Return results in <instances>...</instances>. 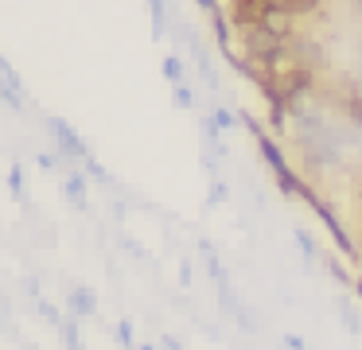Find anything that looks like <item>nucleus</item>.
Here are the masks:
<instances>
[{"label":"nucleus","mask_w":362,"mask_h":350,"mask_svg":"<svg viewBox=\"0 0 362 350\" xmlns=\"http://www.w3.org/2000/svg\"><path fill=\"white\" fill-rule=\"evenodd\" d=\"M242 124H245V129L253 132V140H257V152L265 156L269 171H273V175H276V187H281V191L288 194V199H300V202H304L312 187H308L304 179L296 175V168H292V163L284 160V152H281V148H276V140L269 136L265 129H261V124H257V117H253V113H242Z\"/></svg>","instance_id":"1"},{"label":"nucleus","mask_w":362,"mask_h":350,"mask_svg":"<svg viewBox=\"0 0 362 350\" xmlns=\"http://www.w3.org/2000/svg\"><path fill=\"white\" fill-rule=\"evenodd\" d=\"M47 129H51V136H55V144H59V156H66V160H90V148H86V140L78 136V132L71 129V124L63 121V117H47Z\"/></svg>","instance_id":"2"},{"label":"nucleus","mask_w":362,"mask_h":350,"mask_svg":"<svg viewBox=\"0 0 362 350\" xmlns=\"http://www.w3.org/2000/svg\"><path fill=\"white\" fill-rule=\"evenodd\" d=\"M261 28H265L273 39H281V43H288V39L296 35V16H292L284 4H276V0H273V4H269V12L261 16Z\"/></svg>","instance_id":"3"},{"label":"nucleus","mask_w":362,"mask_h":350,"mask_svg":"<svg viewBox=\"0 0 362 350\" xmlns=\"http://www.w3.org/2000/svg\"><path fill=\"white\" fill-rule=\"evenodd\" d=\"M269 4H273V0H230V23H234L238 31L257 28L261 16L269 12Z\"/></svg>","instance_id":"4"},{"label":"nucleus","mask_w":362,"mask_h":350,"mask_svg":"<svg viewBox=\"0 0 362 350\" xmlns=\"http://www.w3.org/2000/svg\"><path fill=\"white\" fill-rule=\"evenodd\" d=\"M66 303H71V315H74V319H94V315H98V296L90 292L86 284L71 288V296H66Z\"/></svg>","instance_id":"5"},{"label":"nucleus","mask_w":362,"mask_h":350,"mask_svg":"<svg viewBox=\"0 0 362 350\" xmlns=\"http://www.w3.org/2000/svg\"><path fill=\"white\" fill-rule=\"evenodd\" d=\"M63 187H66V199H71V206H78V210L90 206V202H86V175H82V171H71Z\"/></svg>","instance_id":"6"},{"label":"nucleus","mask_w":362,"mask_h":350,"mask_svg":"<svg viewBox=\"0 0 362 350\" xmlns=\"http://www.w3.org/2000/svg\"><path fill=\"white\" fill-rule=\"evenodd\" d=\"M339 323H343V331H351V334H358L362 331V315H358V308H354L351 300H346V296H339Z\"/></svg>","instance_id":"7"},{"label":"nucleus","mask_w":362,"mask_h":350,"mask_svg":"<svg viewBox=\"0 0 362 350\" xmlns=\"http://www.w3.org/2000/svg\"><path fill=\"white\" fill-rule=\"evenodd\" d=\"M292 238H296V245H300V253H304V261H308V264H312L315 257H323V253H320V245L312 241V233H308V230H300V226H296V230H292Z\"/></svg>","instance_id":"8"},{"label":"nucleus","mask_w":362,"mask_h":350,"mask_svg":"<svg viewBox=\"0 0 362 350\" xmlns=\"http://www.w3.org/2000/svg\"><path fill=\"white\" fill-rule=\"evenodd\" d=\"M211 117H214V124H218V129H222V132H234V129H238V124H242V117H238V113H234V109H226V105H218V109H214V113H211Z\"/></svg>","instance_id":"9"},{"label":"nucleus","mask_w":362,"mask_h":350,"mask_svg":"<svg viewBox=\"0 0 362 350\" xmlns=\"http://www.w3.org/2000/svg\"><path fill=\"white\" fill-rule=\"evenodd\" d=\"M0 101H4L12 113H20V109H24V101H20V86L4 82V78H0Z\"/></svg>","instance_id":"10"},{"label":"nucleus","mask_w":362,"mask_h":350,"mask_svg":"<svg viewBox=\"0 0 362 350\" xmlns=\"http://www.w3.org/2000/svg\"><path fill=\"white\" fill-rule=\"evenodd\" d=\"M276 4H284V8H288V12L300 20V16H312L315 8H320V0H276Z\"/></svg>","instance_id":"11"},{"label":"nucleus","mask_w":362,"mask_h":350,"mask_svg":"<svg viewBox=\"0 0 362 350\" xmlns=\"http://www.w3.org/2000/svg\"><path fill=\"white\" fill-rule=\"evenodd\" d=\"M172 98H175V105H180V109H195V93H191L187 82L172 86Z\"/></svg>","instance_id":"12"},{"label":"nucleus","mask_w":362,"mask_h":350,"mask_svg":"<svg viewBox=\"0 0 362 350\" xmlns=\"http://www.w3.org/2000/svg\"><path fill=\"white\" fill-rule=\"evenodd\" d=\"M164 78H168L172 86H180V82H183V62L175 59V54H168V59H164Z\"/></svg>","instance_id":"13"},{"label":"nucleus","mask_w":362,"mask_h":350,"mask_svg":"<svg viewBox=\"0 0 362 350\" xmlns=\"http://www.w3.org/2000/svg\"><path fill=\"white\" fill-rule=\"evenodd\" d=\"M8 187H12V199L24 202V171H20V163H12V168H8Z\"/></svg>","instance_id":"14"},{"label":"nucleus","mask_w":362,"mask_h":350,"mask_svg":"<svg viewBox=\"0 0 362 350\" xmlns=\"http://www.w3.org/2000/svg\"><path fill=\"white\" fill-rule=\"evenodd\" d=\"M234 319H238V327H242L245 334H253V331H257V323H253V311H250V303H238Z\"/></svg>","instance_id":"15"},{"label":"nucleus","mask_w":362,"mask_h":350,"mask_svg":"<svg viewBox=\"0 0 362 350\" xmlns=\"http://www.w3.org/2000/svg\"><path fill=\"white\" fill-rule=\"evenodd\" d=\"M226 199H230V187L222 183V179H211V194H206V202H211V206H222Z\"/></svg>","instance_id":"16"},{"label":"nucleus","mask_w":362,"mask_h":350,"mask_svg":"<svg viewBox=\"0 0 362 350\" xmlns=\"http://www.w3.org/2000/svg\"><path fill=\"white\" fill-rule=\"evenodd\" d=\"M320 261L327 264V272H331V276L339 280V284H351V272H346L343 264H339V257H320Z\"/></svg>","instance_id":"17"},{"label":"nucleus","mask_w":362,"mask_h":350,"mask_svg":"<svg viewBox=\"0 0 362 350\" xmlns=\"http://www.w3.org/2000/svg\"><path fill=\"white\" fill-rule=\"evenodd\" d=\"M117 339H121V346H125V350H136V342H133V323H129V319H121V323H117Z\"/></svg>","instance_id":"18"},{"label":"nucleus","mask_w":362,"mask_h":350,"mask_svg":"<svg viewBox=\"0 0 362 350\" xmlns=\"http://www.w3.org/2000/svg\"><path fill=\"white\" fill-rule=\"evenodd\" d=\"M82 163H86V171H90V175H94V179H102V183H110V171H105L102 163L94 160V156H90V160H82Z\"/></svg>","instance_id":"19"},{"label":"nucleus","mask_w":362,"mask_h":350,"mask_svg":"<svg viewBox=\"0 0 362 350\" xmlns=\"http://www.w3.org/2000/svg\"><path fill=\"white\" fill-rule=\"evenodd\" d=\"M284 350H308V342L300 339L296 331H288V334H284Z\"/></svg>","instance_id":"20"},{"label":"nucleus","mask_w":362,"mask_h":350,"mask_svg":"<svg viewBox=\"0 0 362 350\" xmlns=\"http://www.w3.org/2000/svg\"><path fill=\"white\" fill-rule=\"evenodd\" d=\"M180 284H183V288H191V261H183V264H180Z\"/></svg>","instance_id":"21"},{"label":"nucleus","mask_w":362,"mask_h":350,"mask_svg":"<svg viewBox=\"0 0 362 350\" xmlns=\"http://www.w3.org/2000/svg\"><path fill=\"white\" fill-rule=\"evenodd\" d=\"M195 4H199V8H203V12H206V16H214V12H222V8H218V0H195Z\"/></svg>","instance_id":"22"},{"label":"nucleus","mask_w":362,"mask_h":350,"mask_svg":"<svg viewBox=\"0 0 362 350\" xmlns=\"http://www.w3.org/2000/svg\"><path fill=\"white\" fill-rule=\"evenodd\" d=\"M55 160H59V156H47V152H43V156H40V168H43V171H55V168H59Z\"/></svg>","instance_id":"23"},{"label":"nucleus","mask_w":362,"mask_h":350,"mask_svg":"<svg viewBox=\"0 0 362 350\" xmlns=\"http://www.w3.org/2000/svg\"><path fill=\"white\" fill-rule=\"evenodd\" d=\"M164 350H187V346H183V342L175 339V334H164Z\"/></svg>","instance_id":"24"},{"label":"nucleus","mask_w":362,"mask_h":350,"mask_svg":"<svg viewBox=\"0 0 362 350\" xmlns=\"http://www.w3.org/2000/svg\"><path fill=\"white\" fill-rule=\"evenodd\" d=\"M354 296H358V300H362V276L354 280Z\"/></svg>","instance_id":"25"},{"label":"nucleus","mask_w":362,"mask_h":350,"mask_svg":"<svg viewBox=\"0 0 362 350\" xmlns=\"http://www.w3.org/2000/svg\"><path fill=\"white\" fill-rule=\"evenodd\" d=\"M136 350H156V346H148V342H144V346H136Z\"/></svg>","instance_id":"26"},{"label":"nucleus","mask_w":362,"mask_h":350,"mask_svg":"<svg viewBox=\"0 0 362 350\" xmlns=\"http://www.w3.org/2000/svg\"><path fill=\"white\" fill-rule=\"evenodd\" d=\"M358 202H362V183H358Z\"/></svg>","instance_id":"27"},{"label":"nucleus","mask_w":362,"mask_h":350,"mask_svg":"<svg viewBox=\"0 0 362 350\" xmlns=\"http://www.w3.org/2000/svg\"><path fill=\"white\" fill-rule=\"evenodd\" d=\"M358 4H362V0H358Z\"/></svg>","instance_id":"28"}]
</instances>
